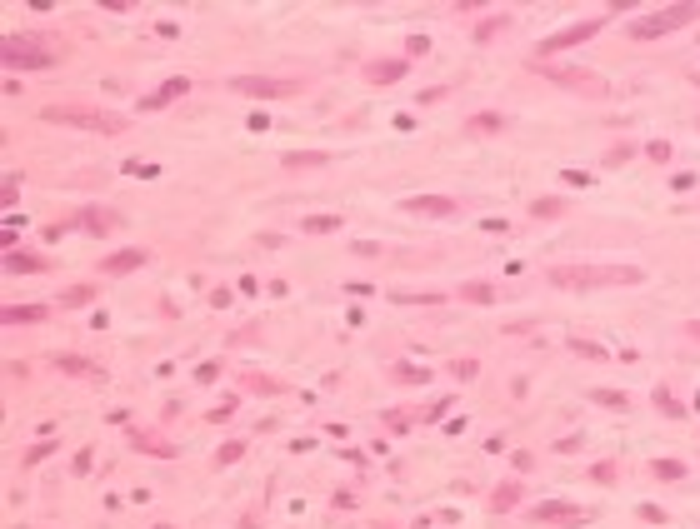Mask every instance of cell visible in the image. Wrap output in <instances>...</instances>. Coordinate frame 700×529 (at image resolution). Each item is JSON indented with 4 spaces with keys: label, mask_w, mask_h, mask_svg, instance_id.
I'll return each mask as SVG.
<instances>
[{
    "label": "cell",
    "mask_w": 700,
    "mask_h": 529,
    "mask_svg": "<svg viewBox=\"0 0 700 529\" xmlns=\"http://www.w3.org/2000/svg\"><path fill=\"white\" fill-rule=\"evenodd\" d=\"M225 90L235 95H251V100H285L295 90H306V80H281V75H235Z\"/></svg>",
    "instance_id": "cell-4"
},
{
    "label": "cell",
    "mask_w": 700,
    "mask_h": 529,
    "mask_svg": "<svg viewBox=\"0 0 700 529\" xmlns=\"http://www.w3.org/2000/svg\"><path fill=\"white\" fill-rule=\"evenodd\" d=\"M240 454H246V445H240V440H230V445H225V450H221L216 459H221V464H235Z\"/></svg>",
    "instance_id": "cell-30"
},
{
    "label": "cell",
    "mask_w": 700,
    "mask_h": 529,
    "mask_svg": "<svg viewBox=\"0 0 700 529\" xmlns=\"http://www.w3.org/2000/svg\"><path fill=\"white\" fill-rule=\"evenodd\" d=\"M75 225H85V230H96V235H105V230H115V215H105V210H85Z\"/></svg>",
    "instance_id": "cell-18"
},
{
    "label": "cell",
    "mask_w": 700,
    "mask_h": 529,
    "mask_svg": "<svg viewBox=\"0 0 700 529\" xmlns=\"http://www.w3.org/2000/svg\"><path fill=\"white\" fill-rule=\"evenodd\" d=\"M345 225V215H311V220H300V230L306 235H330V230H341Z\"/></svg>",
    "instance_id": "cell-16"
},
{
    "label": "cell",
    "mask_w": 700,
    "mask_h": 529,
    "mask_svg": "<svg viewBox=\"0 0 700 529\" xmlns=\"http://www.w3.org/2000/svg\"><path fill=\"white\" fill-rule=\"evenodd\" d=\"M590 404H605V410H630V394L625 390H590Z\"/></svg>",
    "instance_id": "cell-17"
},
{
    "label": "cell",
    "mask_w": 700,
    "mask_h": 529,
    "mask_svg": "<svg viewBox=\"0 0 700 529\" xmlns=\"http://www.w3.org/2000/svg\"><path fill=\"white\" fill-rule=\"evenodd\" d=\"M395 380H401V385H425V380H431V369H415V365H395Z\"/></svg>",
    "instance_id": "cell-21"
},
{
    "label": "cell",
    "mask_w": 700,
    "mask_h": 529,
    "mask_svg": "<svg viewBox=\"0 0 700 529\" xmlns=\"http://www.w3.org/2000/svg\"><path fill=\"white\" fill-rule=\"evenodd\" d=\"M655 475H660V480H680L685 470H680V464H676V459H660V464H655Z\"/></svg>",
    "instance_id": "cell-29"
},
{
    "label": "cell",
    "mask_w": 700,
    "mask_h": 529,
    "mask_svg": "<svg viewBox=\"0 0 700 529\" xmlns=\"http://www.w3.org/2000/svg\"><path fill=\"white\" fill-rule=\"evenodd\" d=\"M685 330H690V339H700V320H695V325H685Z\"/></svg>",
    "instance_id": "cell-34"
},
{
    "label": "cell",
    "mask_w": 700,
    "mask_h": 529,
    "mask_svg": "<svg viewBox=\"0 0 700 529\" xmlns=\"http://www.w3.org/2000/svg\"><path fill=\"white\" fill-rule=\"evenodd\" d=\"M401 75H405V60H371V66H365V80L371 85H390Z\"/></svg>",
    "instance_id": "cell-10"
},
{
    "label": "cell",
    "mask_w": 700,
    "mask_h": 529,
    "mask_svg": "<svg viewBox=\"0 0 700 529\" xmlns=\"http://www.w3.org/2000/svg\"><path fill=\"white\" fill-rule=\"evenodd\" d=\"M500 30H510V15H491V20H485V25L475 30V40L485 45V40H496V36H500Z\"/></svg>",
    "instance_id": "cell-19"
},
{
    "label": "cell",
    "mask_w": 700,
    "mask_h": 529,
    "mask_svg": "<svg viewBox=\"0 0 700 529\" xmlns=\"http://www.w3.org/2000/svg\"><path fill=\"white\" fill-rule=\"evenodd\" d=\"M45 315H50V309H40V305H25V309H20V305H10L0 320H6V325H40Z\"/></svg>",
    "instance_id": "cell-14"
},
{
    "label": "cell",
    "mask_w": 700,
    "mask_h": 529,
    "mask_svg": "<svg viewBox=\"0 0 700 529\" xmlns=\"http://www.w3.org/2000/svg\"><path fill=\"white\" fill-rule=\"evenodd\" d=\"M186 90H191V80H180V75H175V80H165V85L156 90V95H150V100H145V110H161V105H170V100H180V95H186Z\"/></svg>",
    "instance_id": "cell-13"
},
{
    "label": "cell",
    "mask_w": 700,
    "mask_h": 529,
    "mask_svg": "<svg viewBox=\"0 0 700 529\" xmlns=\"http://www.w3.org/2000/svg\"><path fill=\"white\" fill-rule=\"evenodd\" d=\"M40 120L66 125V130H90V135H120L131 125L126 115H110V110H96V105H45Z\"/></svg>",
    "instance_id": "cell-2"
},
{
    "label": "cell",
    "mask_w": 700,
    "mask_h": 529,
    "mask_svg": "<svg viewBox=\"0 0 700 529\" xmlns=\"http://www.w3.org/2000/svg\"><path fill=\"white\" fill-rule=\"evenodd\" d=\"M90 300H96V290H90V285H75V290H66V300H60V305H90Z\"/></svg>",
    "instance_id": "cell-27"
},
{
    "label": "cell",
    "mask_w": 700,
    "mask_h": 529,
    "mask_svg": "<svg viewBox=\"0 0 700 529\" xmlns=\"http://www.w3.org/2000/svg\"><path fill=\"white\" fill-rule=\"evenodd\" d=\"M0 55H6V66H25V70H45V66H55V50H40L36 40H20V36H10Z\"/></svg>",
    "instance_id": "cell-7"
},
{
    "label": "cell",
    "mask_w": 700,
    "mask_h": 529,
    "mask_svg": "<svg viewBox=\"0 0 700 529\" xmlns=\"http://www.w3.org/2000/svg\"><path fill=\"white\" fill-rule=\"evenodd\" d=\"M281 165H285V170H311V165H330V155H325V150H306V155H300V150H290Z\"/></svg>",
    "instance_id": "cell-15"
},
{
    "label": "cell",
    "mask_w": 700,
    "mask_h": 529,
    "mask_svg": "<svg viewBox=\"0 0 700 529\" xmlns=\"http://www.w3.org/2000/svg\"><path fill=\"white\" fill-rule=\"evenodd\" d=\"M455 375H461V380H475V360H455Z\"/></svg>",
    "instance_id": "cell-33"
},
{
    "label": "cell",
    "mask_w": 700,
    "mask_h": 529,
    "mask_svg": "<svg viewBox=\"0 0 700 529\" xmlns=\"http://www.w3.org/2000/svg\"><path fill=\"white\" fill-rule=\"evenodd\" d=\"M60 369H66V375H90V360H80V355H60Z\"/></svg>",
    "instance_id": "cell-23"
},
{
    "label": "cell",
    "mask_w": 700,
    "mask_h": 529,
    "mask_svg": "<svg viewBox=\"0 0 700 529\" xmlns=\"http://www.w3.org/2000/svg\"><path fill=\"white\" fill-rule=\"evenodd\" d=\"M695 15H700V6H690V0H685V6H665V10H655V15H641V20H630L625 30H630L635 40H655V36H671V30L690 25Z\"/></svg>",
    "instance_id": "cell-3"
},
{
    "label": "cell",
    "mask_w": 700,
    "mask_h": 529,
    "mask_svg": "<svg viewBox=\"0 0 700 529\" xmlns=\"http://www.w3.org/2000/svg\"><path fill=\"white\" fill-rule=\"evenodd\" d=\"M605 25V15H595V20H575V25H565V30H556V36H545L535 50H545L540 60H551L556 50H570V45H586L590 36H595V30Z\"/></svg>",
    "instance_id": "cell-6"
},
{
    "label": "cell",
    "mask_w": 700,
    "mask_h": 529,
    "mask_svg": "<svg viewBox=\"0 0 700 529\" xmlns=\"http://www.w3.org/2000/svg\"><path fill=\"white\" fill-rule=\"evenodd\" d=\"M545 279L560 290H595V285H641L646 270H635V265H556Z\"/></svg>",
    "instance_id": "cell-1"
},
{
    "label": "cell",
    "mask_w": 700,
    "mask_h": 529,
    "mask_svg": "<svg viewBox=\"0 0 700 529\" xmlns=\"http://www.w3.org/2000/svg\"><path fill=\"white\" fill-rule=\"evenodd\" d=\"M135 445H140V450H150V454H175L170 445H161V440H156V434H135Z\"/></svg>",
    "instance_id": "cell-28"
},
{
    "label": "cell",
    "mask_w": 700,
    "mask_h": 529,
    "mask_svg": "<svg viewBox=\"0 0 700 529\" xmlns=\"http://www.w3.org/2000/svg\"><path fill=\"white\" fill-rule=\"evenodd\" d=\"M6 270H45L40 255H6Z\"/></svg>",
    "instance_id": "cell-22"
},
{
    "label": "cell",
    "mask_w": 700,
    "mask_h": 529,
    "mask_svg": "<svg viewBox=\"0 0 700 529\" xmlns=\"http://www.w3.org/2000/svg\"><path fill=\"white\" fill-rule=\"evenodd\" d=\"M560 210H565V200H535V205H530L535 220H551V215H560Z\"/></svg>",
    "instance_id": "cell-25"
},
{
    "label": "cell",
    "mask_w": 700,
    "mask_h": 529,
    "mask_svg": "<svg viewBox=\"0 0 700 529\" xmlns=\"http://www.w3.org/2000/svg\"><path fill=\"white\" fill-rule=\"evenodd\" d=\"M140 265H145V250H120V255H105V260H100L105 275H131V270H140Z\"/></svg>",
    "instance_id": "cell-11"
},
{
    "label": "cell",
    "mask_w": 700,
    "mask_h": 529,
    "mask_svg": "<svg viewBox=\"0 0 700 529\" xmlns=\"http://www.w3.org/2000/svg\"><path fill=\"white\" fill-rule=\"evenodd\" d=\"M461 300H475V305H491V300H496V290H491V285H466V290H461Z\"/></svg>",
    "instance_id": "cell-26"
},
{
    "label": "cell",
    "mask_w": 700,
    "mask_h": 529,
    "mask_svg": "<svg viewBox=\"0 0 700 529\" xmlns=\"http://www.w3.org/2000/svg\"><path fill=\"white\" fill-rule=\"evenodd\" d=\"M530 519L535 524H590V509H581V505H535Z\"/></svg>",
    "instance_id": "cell-8"
},
{
    "label": "cell",
    "mask_w": 700,
    "mask_h": 529,
    "mask_svg": "<svg viewBox=\"0 0 700 529\" xmlns=\"http://www.w3.org/2000/svg\"><path fill=\"white\" fill-rule=\"evenodd\" d=\"M655 404H660V415H671V420H680L685 410H680V399L676 394H665V390H655Z\"/></svg>",
    "instance_id": "cell-24"
},
{
    "label": "cell",
    "mask_w": 700,
    "mask_h": 529,
    "mask_svg": "<svg viewBox=\"0 0 700 529\" xmlns=\"http://www.w3.org/2000/svg\"><path fill=\"white\" fill-rule=\"evenodd\" d=\"M246 385H251V390H265V394H276V390H281V385H276V380H260V375H251V380H246Z\"/></svg>",
    "instance_id": "cell-32"
},
{
    "label": "cell",
    "mask_w": 700,
    "mask_h": 529,
    "mask_svg": "<svg viewBox=\"0 0 700 529\" xmlns=\"http://www.w3.org/2000/svg\"><path fill=\"white\" fill-rule=\"evenodd\" d=\"M491 505H496V509H515V505H521V489H515V484H500V489L491 494Z\"/></svg>",
    "instance_id": "cell-20"
},
{
    "label": "cell",
    "mask_w": 700,
    "mask_h": 529,
    "mask_svg": "<svg viewBox=\"0 0 700 529\" xmlns=\"http://www.w3.org/2000/svg\"><path fill=\"white\" fill-rule=\"evenodd\" d=\"M530 70L551 75L556 85H570V90H581V95H605V80H600V75H590V70H575V66H556V60H540V55H530Z\"/></svg>",
    "instance_id": "cell-5"
},
{
    "label": "cell",
    "mask_w": 700,
    "mask_h": 529,
    "mask_svg": "<svg viewBox=\"0 0 700 529\" xmlns=\"http://www.w3.org/2000/svg\"><path fill=\"white\" fill-rule=\"evenodd\" d=\"M401 210H410V215H435V220H445V215H455L461 205H455L450 195H410Z\"/></svg>",
    "instance_id": "cell-9"
},
{
    "label": "cell",
    "mask_w": 700,
    "mask_h": 529,
    "mask_svg": "<svg viewBox=\"0 0 700 529\" xmlns=\"http://www.w3.org/2000/svg\"><path fill=\"white\" fill-rule=\"evenodd\" d=\"M500 130H505V115H496V110H480L466 120V135H500Z\"/></svg>",
    "instance_id": "cell-12"
},
{
    "label": "cell",
    "mask_w": 700,
    "mask_h": 529,
    "mask_svg": "<svg viewBox=\"0 0 700 529\" xmlns=\"http://www.w3.org/2000/svg\"><path fill=\"white\" fill-rule=\"evenodd\" d=\"M650 160L665 165V160H671V145H665V140H650Z\"/></svg>",
    "instance_id": "cell-31"
}]
</instances>
